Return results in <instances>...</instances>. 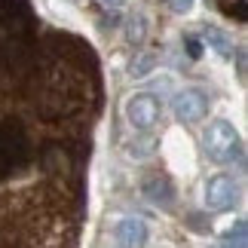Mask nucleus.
I'll use <instances>...</instances> for the list:
<instances>
[{"instance_id": "6e6552de", "label": "nucleus", "mask_w": 248, "mask_h": 248, "mask_svg": "<svg viewBox=\"0 0 248 248\" xmlns=\"http://www.w3.org/2000/svg\"><path fill=\"white\" fill-rule=\"evenodd\" d=\"M144 193H147L150 202L159 205V208H169L171 202H175V190H171V184H169L166 178H154V181H147Z\"/></svg>"}, {"instance_id": "39448f33", "label": "nucleus", "mask_w": 248, "mask_h": 248, "mask_svg": "<svg viewBox=\"0 0 248 248\" xmlns=\"http://www.w3.org/2000/svg\"><path fill=\"white\" fill-rule=\"evenodd\" d=\"M126 113H129V123H132L135 129H150V126L156 123L159 104H156V98H150V95H138V98L129 101Z\"/></svg>"}, {"instance_id": "0eeeda50", "label": "nucleus", "mask_w": 248, "mask_h": 248, "mask_svg": "<svg viewBox=\"0 0 248 248\" xmlns=\"http://www.w3.org/2000/svg\"><path fill=\"white\" fill-rule=\"evenodd\" d=\"M175 113L181 120H187V123H193V120H199L205 113V98L199 92H193V89H187V92H181L178 98H175Z\"/></svg>"}, {"instance_id": "9d476101", "label": "nucleus", "mask_w": 248, "mask_h": 248, "mask_svg": "<svg viewBox=\"0 0 248 248\" xmlns=\"http://www.w3.org/2000/svg\"><path fill=\"white\" fill-rule=\"evenodd\" d=\"M190 3H193V0H171V6H175V9H187Z\"/></svg>"}, {"instance_id": "9b49d317", "label": "nucleus", "mask_w": 248, "mask_h": 248, "mask_svg": "<svg viewBox=\"0 0 248 248\" xmlns=\"http://www.w3.org/2000/svg\"><path fill=\"white\" fill-rule=\"evenodd\" d=\"M215 248H230V245H227V242H224V245H215Z\"/></svg>"}, {"instance_id": "20e7f679", "label": "nucleus", "mask_w": 248, "mask_h": 248, "mask_svg": "<svg viewBox=\"0 0 248 248\" xmlns=\"http://www.w3.org/2000/svg\"><path fill=\"white\" fill-rule=\"evenodd\" d=\"M236 196H239V190H236V181L230 175H215L205 184V202H208V208H215V212L230 208L236 202Z\"/></svg>"}, {"instance_id": "f257e3e1", "label": "nucleus", "mask_w": 248, "mask_h": 248, "mask_svg": "<svg viewBox=\"0 0 248 248\" xmlns=\"http://www.w3.org/2000/svg\"><path fill=\"white\" fill-rule=\"evenodd\" d=\"M80 181L49 178L0 196V248H71L80 224Z\"/></svg>"}, {"instance_id": "1a4fd4ad", "label": "nucleus", "mask_w": 248, "mask_h": 248, "mask_svg": "<svg viewBox=\"0 0 248 248\" xmlns=\"http://www.w3.org/2000/svg\"><path fill=\"white\" fill-rule=\"evenodd\" d=\"M227 236H230V239H227V245H230V248H245V221H239Z\"/></svg>"}, {"instance_id": "f03ea898", "label": "nucleus", "mask_w": 248, "mask_h": 248, "mask_svg": "<svg viewBox=\"0 0 248 248\" xmlns=\"http://www.w3.org/2000/svg\"><path fill=\"white\" fill-rule=\"evenodd\" d=\"M40 22L28 0H0V92L28 74L40 49Z\"/></svg>"}, {"instance_id": "423d86ee", "label": "nucleus", "mask_w": 248, "mask_h": 248, "mask_svg": "<svg viewBox=\"0 0 248 248\" xmlns=\"http://www.w3.org/2000/svg\"><path fill=\"white\" fill-rule=\"evenodd\" d=\"M117 242L123 248H144L147 245V224L141 217H123L117 224Z\"/></svg>"}, {"instance_id": "7ed1b4c3", "label": "nucleus", "mask_w": 248, "mask_h": 248, "mask_svg": "<svg viewBox=\"0 0 248 248\" xmlns=\"http://www.w3.org/2000/svg\"><path fill=\"white\" fill-rule=\"evenodd\" d=\"M233 147H236V132L230 123H212L205 132V154L215 163H227L233 156Z\"/></svg>"}]
</instances>
